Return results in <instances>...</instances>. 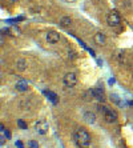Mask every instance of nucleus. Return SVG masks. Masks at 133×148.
I'll list each match as a JSON object with an SVG mask.
<instances>
[{
	"label": "nucleus",
	"mask_w": 133,
	"mask_h": 148,
	"mask_svg": "<svg viewBox=\"0 0 133 148\" xmlns=\"http://www.w3.org/2000/svg\"><path fill=\"white\" fill-rule=\"evenodd\" d=\"M99 109L100 112L103 113L105 121H108V123H116L117 121V112L116 111L110 109L109 107H105V105H100Z\"/></svg>",
	"instance_id": "3"
},
{
	"label": "nucleus",
	"mask_w": 133,
	"mask_h": 148,
	"mask_svg": "<svg viewBox=\"0 0 133 148\" xmlns=\"http://www.w3.org/2000/svg\"><path fill=\"white\" fill-rule=\"evenodd\" d=\"M84 119H85V121H88L89 124H93L96 121V115L92 112H85V115H84Z\"/></svg>",
	"instance_id": "12"
},
{
	"label": "nucleus",
	"mask_w": 133,
	"mask_h": 148,
	"mask_svg": "<svg viewBox=\"0 0 133 148\" xmlns=\"http://www.w3.org/2000/svg\"><path fill=\"white\" fill-rule=\"evenodd\" d=\"M87 95V99H92V100H96V101H105V92H104L103 88H93V90H88L85 92Z\"/></svg>",
	"instance_id": "2"
},
{
	"label": "nucleus",
	"mask_w": 133,
	"mask_h": 148,
	"mask_svg": "<svg viewBox=\"0 0 133 148\" xmlns=\"http://www.w3.org/2000/svg\"><path fill=\"white\" fill-rule=\"evenodd\" d=\"M5 139H7V137L4 136V135H3V136H0V144H1V145L5 144Z\"/></svg>",
	"instance_id": "19"
},
{
	"label": "nucleus",
	"mask_w": 133,
	"mask_h": 148,
	"mask_svg": "<svg viewBox=\"0 0 133 148\" xmlns=\"http://www.w3.org/2000/svg\"><path fill=\"white\" fill-rule=\"evenodd\" d=\"M63 83H64V86L68 87V88H72V87H75V86H76V83H77L76 74H75V72H68L67 75H64Z\"/></svg>",
	"instance_id": "4"
},
{
	"label": "nucleus",
	"mask_w": 133,
	"mask_h": 148,
	"mask_svg": "<svg viewBox=\"0 0 133 148\" xmlns=\"http://www.w3.org/2000/svg\"><path fill=\"white\" fill-rule=\"evenodd\" d=\"M120 21H121V17L117 13V11L109 12V15L106 17V23L109 24L110 27H117L118 24H120Z\"/></svg>",
	"instance_id": "5"
},
{
	"label": "nucleus",
	"mask_w": 133,
	"mask_h": 148,
	"mask_svg": "<svg viewBox=\"0 0 133 148\" xmlns=\"http://www.w3.org/2000/svg\"><path fill=\"white\" fill-rule=\"evenodd\" d=\"M27 148H40V147H39V143L36 140H29L27 143Z\"/></svg>",
	"instance_id": "15"
},
{
	"label": "nucleus",
	"mask_w": 133,
	"mask_h": 148,
	"mask_svg": "<svg viewBox=\"0 0 133 148\" xmlns=\"http://www.w3.org/2000/svg\"><path fill=\"white\" fill-rule=\"evenodd\" d=\"M16 147L23 148V143H21V141H16Z\"/></svg>",
	"instance_id": "20"
},
{
	"label": "nucleus",
	"mask_w": 133,
	"mask_h": 148,
	"mask_svg": "<svg viewBox=\"0 0 133 148\" xmlns=\"http://www.w3.org/2000/svg\"><path fill=\"white\" fill-rule=\"evenodd\" d=\"M60 40V33L57 31H49L47 32V42L51 44H56Z\"/></svg>",
	"instance_id": "7"
},
{
	"label": "nucleus",
	"mask_w": 133,
	"mask_h": 148,
	"mask_svg": "<svg viewBox=\"0 0 133 148\" xmlns=\"http://www.w3.org/2000/svg\"><path fill=\"white\" fill-rule=\"evenodd\" d=\"M110 99H112L114 103H120V98H118V95L112 94V95H110Z\"/></svg>",
	"instance_id": "18"
},
{
	"label": "nucleus",
	"mask_w": 133,
	"mask_h": 148,
	"mask_svg": "<svg viewBox=\"0 0 133 148\" xmlns=\"http://www.w3.org/2000/svg\"><path fill=\"white\" fill-rule=\"evenodd\" d=\"M17 125H19L21 129H27V128H28V125H27V123L24 120H17Z\"/></svg>",
	"instance_id": "17"
},
{
	"label": "nucleus",
	"mask_w": 133,
	"mask_h": 148,
	"mask_svg": "<svg viewBox=\"0 0 133 148\" xmlns=\"http://www.w3.org/2000/svg\"><path fill=\"white\" fill-rule=\"evenodd\" d=\"M27 68V62L24 60V59H21V60H17V70L19 71H24Z\"/></svg>",
	"instance_id": "14"
},
{
	"label": "nucleus",
	"mask_w": 133,
	"mask_h": 148,
	"mask_svg": "<svg viewBox=\"0 0 133 148\" xmlns=\"http://www.w3.org/2000/svg\"><path fill=\"white\" fill-rule=\"evenodd\" d=\"M75 143L77 144V147L80 148H87L88 145L91 144V140L92 137L91 135H89V132L88 131H85L84 128H79L75 132Z\"/></svg>",
	"instance_id": "1"
},
{
	"label": "nucleus",
	"mask_w": 133,
	"mask_h": 148,
	"mask_svg": "<svg viewBox=\"0 0 133 148\" xmlns=\"http://www.w3.org/2000/svg\"><path fill=\"white\" fill-rule=\"evenodd\" d=\"M43 94L45 95L47 98L49 99L53 104H57V103H59V98H57V95L55 94V92H52V91H48V90H44V91H43Z\"/></svg>",
	"instance_id": "8"
},
{
	"label": "nucleus",
	"mask_w": 133,
	"mask_h": 148,
	"mask_svg": "<svg viewBox=\"0 0 133 148\" xmlns=\"http://www.w3.org/2000/svg\"><path fill=\"white\" fill-rule=\"evenodd\" d=\"M95 42L99 44V46H104V44L106 43V36L104 35L103 32H97L95 36Z\"/></svg>",
	"instance_id": "9"
},
{
	"label": "nucleus",
	"mask_w": 133,
	"mask_h": 148,
	"mask_svg": "<svg viewBox=\"0 0 133 148\" xmlns=\"http://www.w3.org/2000/svg\"><path fill=\"white\" fill-rule=\"evenodd\" d=\"M0 129H1L3 135H4L5 137H7V139H11V132H9V131H7V129L4 128V125H1V127H0Z\"/></svg>",
	"instance_id": "16"
},
{
	"label": "nucleus",
	"mask_w": 133,
	"mask_h": 148,
	"mask_svg": "<svg viewBox=\"0 0 133 148\" xmlns=\"http://www.w3.org/2000/svg\"><path fill=\"white\" fill-rule=\"evenodd\" d=\"M9 35L15 36V38H19L21 33H20V29L17 27H11V28H9Z\"/></svg>",
	"instance_id": "13"
},
{
	"label": "nucleus",
	"mask_w": 133,
	"mask_h": 148,
	"mask_svg": "<svg viewBox=\"0 0 133 148\" xmlns=\"http://www.w3.org/2000/svg\"><path fill=\"white\" fill-rule=\"evenodd\" d=\"M15 88L17 91H20V92H25V91H28V84H27L24 80H19V82L16 83V86H15Z\"/></svg>",
	"instance_id": "10"
},
{
	"label": "nucleus",
	"mask_w": 133,
	"mask_h": 148,
	"mask_svg": "<svg viewBox=\"0 0 133 148\" xmlns=\"http://www.w3.org/2000/svg\"><path fill=\"white\" fill-rule=\"evenodd\" d=\"M60 25H61V27H64V28L71 27V25H72V19H71L69 16H64V17H61Z\"/></svg>",
	"instance_id": "11"
},
{
	"label": "nucleus",
	"mask_w": 133,
	"mask_h": 148,
	"mask_svg": "<svg viewBox=\"0 0 133 148\" xmlns=\"http://www.w3.org/2000/svg\"><path fill=\"white\" fill-rule=\"evenodd\" d=\"M35 131L39 133V135H45L48 132V123L45 120H39L36 124H35Z\"/></svg>",
	"instance_id": "6"
},
{
	"label": "nucleus",
	"mask_w": 133,
	"mask_h": 148,
	"mask_svg": "<svg viewBox=\"0 0 133 148\" xmlns=\"http://www.w3.org/2000/svg\"><path fill=\"white\" fill-rule=\"evenodd\" d=\"M9 1H12V3H16V1H17V0H9Z\"/></svg>",
	"instance_id": "21"
}]
</instances>
